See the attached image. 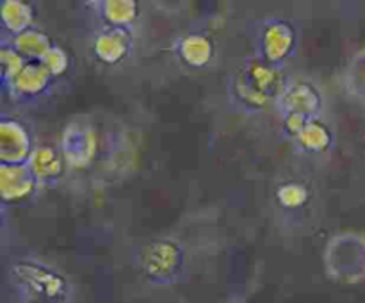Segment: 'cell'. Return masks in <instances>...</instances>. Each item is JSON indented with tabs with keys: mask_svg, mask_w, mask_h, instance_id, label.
Instances as JSON below:
<instances>
[]
</instances>
